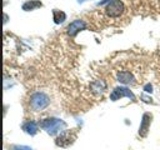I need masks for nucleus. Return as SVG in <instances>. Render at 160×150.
Wrapping results in <instances>:
<instances>
[{"instance_id":"obj_1","label":"nucleus","mask_w":160,"mask_h":150,"mask_svg":"<svg viewBox=\"0 0 160 150\" xmlns=\"http://www.w3.org/2000/svg\"><path fill=\"white\" fill-rule=\"evenodd\" d=\"M40 128L42 130H45L46 134L54 136L56 135L58 132H61L65 128H66V122L61 119H58V118H48V119H44L40 121Z\"/></svg>"},{"instance_id":"obj_2","label":"nucleus","mask_w":160,"mask_h":150,"mask_svg":"<svg viewBox=\"0 0 160 150\" xmlns=\"http://www.w3.org/2000/svg\"><path fill=\"white\" fill-rule=\"evenodd\" d=\"M29 105L34 111H41L50 105V98L42 91H35L30 95Z\"/></svg>"},{"instance_id":"obj_3","label":"nucleus","mask_w":160,"mask_h":150,"mask_svg":"<svg viewBox=\"0 0 160 150\" xmlns=\"http://www.w3.org/2000/svg\"><path fill=\"white\" fill-rule=\"evenodd\" d=\"M124 4L121 0H110L105 6V12L110 18H119L124 12Z\"/></svg>"},{"instance_id":"obj_4","label":"nucleus","mask_w":160,"mask_h":150,"mask_svg":"<svg viewBox=\"0 0 160 150\" xmlns=\"http://www.w3.org/2000/svg\"><path fill=\"white\" fill-rule=\"evenodd\" d=\"M75 139H76V134L72 130H64L56 138L55 144L58 146H60V148H68V146H70L74 142Z\"/></svg>"},{"instance_id":"obj_5","label":"nucleus","mask_w":160,"mask_h":150,"mask_svg":"<svg viewBox=\"0 0 160 150\" xmlns=\"http://www.w3.org/2000/svg\"><path fill=\"white\" fill-rule=\"evenodd\" d=\"M121 98H128V99H131V100H135V95L132 94V91L125 86H118L115 88L111 94H110V100L111 101H116Z\"/></svg>"},{"instance_id":"obj_6","label":"nucleus","mask_w":160,"mask_h":150,"mask_svg":"<svg viewBox=\"0 0 160 150\" xmlns=\"http://www.w3.org/2000/svg\"><path fill=\"white\" fill-rule=\"evenodd\" d=\"M151 119H152V115L149 114V112H145L141 118V121H140V126H139V135L141 138H145L149 132V129H150V124H151Z\"/></svg>"},{"instance_id":"obj_7","label":"nucleus","mask_w":160,"mask_h":150,"mask_svg":"<svg viewBox=\"0 0 160 150\" xmlns=\"http://www.w3.org/2000/svg\"><path fill=\"white\" fill-rule=\"evenodd\" d=\"M86 26H88V25H86V22H85L84 20L78 19V20H74L72 22H70L66 30H68V34H69L70 36H75L78 32L85 30Z\"/></svg>"},{"instance_id":"obj_8","label":"nucleus","mask_w":160,"mask_h":150,"mask_svg":"<svg viewBox=\"0 0 160 150\" xmlns=\"http://www.w3.org/2000/svg\"><path fill=\"white\" fill-rule=\"evenodd\" d=\"M116 79H118L119 82L125 84V85H134V84L136 82L135 76H134L130 71H128V70H121V71H119V72L116 74Z\"/></svg>"},{"instance_id":"obj_9","label":"nucleus","mask_w":160,"mask_h":150,"mask_svg":"<svg viewBox=\"0 0 160 150\" xmlns=\"http://www.w3.org/2000/svg\"><path fill=\"white\" fill-rule=\"evenodd\" d=\"M21 128H22V130H24L26 134H29V135H31V136L35 135V134L38 132V130H39V125H38L35 121H32V120L24 122Z\"/></svg>"},{"instance_id":"obj_10","label":"nucleus","mask_w":160,"mask_h":150,"mask_svg":"<svg viewBox=\"0 0 160 150\" xmlns=\"http://www.w3.org/2000/svg\"><path fill=\"white\" fill-rule=\"evenodd\" d=\"M90 89H91V91H92L94 94H96V95L102 94V92H104V90L106 89V82H105V81H102V80H96V81L91 82Z\"/></svg>"},{"instance_id":"obj_11","label":"nucleus","mask_w":160,"mask_h":150,"mask_svg":"<svg viewBox=\"0 0 160 150\" xmlns=\"http://www.w3.org/2000/svg\"><path fill=\"white\" fill-rule=\"evenodd\" d=\"M41 6H42V4L39 0H28L26 2L22 4L21 8H22L24 11H31V10H35V9L41 8Z\"/></svg>"},{"instance_id":"obj_12","label":"nucleus","mask_w":160,"mask_h":150,"mask_svg":"<svg viewBox=\"0 0 160 150\" xmlns=\"http://www.w3.org/2000/svg\"><path fill=\"white\" fill-rule=\"evenodd\" d=\"M65 19H66V14L64 11L56 10V9L52 10V20H54L55 24H61V22L65 21Z\"/></svg>"},{"instance_id":"obj_13","label":"nucleus","mask_w":160,"mask_h":150,"mask_svg":"<svg viewBox=\"0 0 160 150\" xmlns=\"http://www.w3.org/2000/svg\"><path fill=\"white\" fill-rule=\"evenodd\" d=\"M9 149L10 150H34L32 148L26 146V145H11Z\"/></svg>"},{"instance_id":"obj_14","label":"nucleus","mask_w":160,"mask_h":150,"mask_svg":"<svg viewBox=\"0 0 160 150\" xmlns=\"http://www.w3.org/2000/svg\"><path fill=\"white\" fill-rule=\"evenodd\" d=\"M144 90H145L146 92H151V91H152V86H151L150 84H146V85L144 86Z\"/></svg>"},{"instance_id":"obj_15","label":"nucleus","mask_w":160,"mask_h":150,"mask_svg":"<svg viewBox=\"0 0 160 150\" xmlns=\"http://www.w3.org/2000/svg\"><path fill=\"white\" fill-rule=\"evenodd\" d=\"M141 99H144L145 102H152V99H151V98H148V96H145V95H141Z\"/></svg>"},{"instance_id":"obj_16","label":"nucleus","mask_w":160,"mask_h":150,"mask_svg":"<svg viewBox=\"0 0 160 150\" xmlns=\"http://www.w3.org/2000/svg\"><path fill=\"white\" fill-rule=\"evenodd\" d=\"M85 1H88V0H78L79 4H82V2H85Z\"/></svg>"}]
</instances>
